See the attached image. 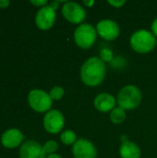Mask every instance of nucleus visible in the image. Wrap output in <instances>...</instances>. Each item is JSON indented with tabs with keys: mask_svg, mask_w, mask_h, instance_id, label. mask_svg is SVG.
Returning a JSON list of instances; mask_svg holds the SVG:
<instances>
[{
	"mask_svg": "<svg viewBox=\"0 0 157 158\" xmlns=\"http://www.w3.org/2000/svg\"><path fill=\"white\" fill-rule=\"evenodd\" d=\"M131 48L139 54H147L156 46V37L153 32L147 30H139L135 31L130 40Z\"/></svg>",
	"mask_w": 157,
	"mask_h": 158,
	"instance_id": "f03ea898",
	"label": "nucleus"
},
{
	"mask_svg": "<svg viewBox=\"0 0 157 158\" xmlns=\"http://www.w3.org/2000/svg\"><path fill=\"white\" fill-rule=\"evenodd\" d=\"M126 110L121 107H115L110 112V120L115 124H120L126 119Z\"/></svg>",
	"mask_w": 157,
	"mask_h": 158,
	"instance_id": "2eb2a0df",
	"label": "nucleus"
},
{
	"mask_svg": "<svg viewBox=\"0 0 157 158\" xmlns=\"http://www.w3.org/2000/svg\"><path fill=\"white\" fill-rule=\"evenodd\" d=\"M43 151L45 155H53L58 148V144L55 141H48L45 143V144L43 146Z\"/></svg>",
	"mask_w": 157,
	"mask_h": 158,
	"instance_id": "a211bd4d",
	"label": "nucleus"
},
{
	"mask_svg": "<svg viewBox=\"0 0 157 158\" xmlns=\"http://www.w3.org/2000/svg\"><path fill=\"white\" fill-rule=\"evenodd\" d=\"M119 155L121 158H140L141 150L134 143L125 141L119 148Z\"/></svg>",
	"mask_w": 157,
	"mask_h": 158,
	"instance_id": "4468645a",
	"label": "nucleus"
},
{
	"mask_svg": "<svg viewBox=\"0 0 157 158\" xmlns=\"http://www.w3.org/2000/svg\"><path fill=\"white\" fill-rule=\"evenodd\" d=\"M65 124L64 117L59 110L52 109L46 112L43 118V127L49 133L56 134L62 131Z\"/></svg>",
	"mask_w": 157,
	"mask_h": 158,
	"instance_id": "0eeeda50",
	"label": "nucleus"
},
{
	"mask_svg": "<svg viewBox=\"0 0 157 158\" xmlns=\"http://www.w3.org/2000/svg\"><path fill=\"white\" fill-rule=\"evenodd\" d=\"M31 3L34 6H45L46 4H47V1L46 0H31Z\"/></svg>",
	"mask_w": 157,
	"mask_h": 158,
	"instance_id": "412c9836",
	"label": "nucleus"
},
{
	"mask_svg": "<svg viewBox=\"0 0 157 158\" xmlns=\"http://www.w3.org/2000/svg\"><path fill=\"white\" fill-rule=\"evenodd\" d=\"M19 158H45V153L41 144L35 141L29 140L21 145Z\"/></svg>",
	"mask_w": 157,
	"mask_h": 158,
	"instance_id": "9b49d317",
	"label": "nucleus"
},
{
	"mask_svg": "<svg viewBox=\"0 0 157 158\" xmlns=\"http://www.w3.org/2000/svg\"><path fill=\"white\" fill-rule=\"evenodd\" d=\"M96 29L87 23L81 24L74 31V41L76 44L82 49L92 47L96 41Z\"/></svg>",
	"mask_w": 157,
	"mask_h": 158,
	"instance_id": "20e7f679",
	"label": "nucleus"
},
{
	"mask_svg": "<svg viewBox=\"0 0 157 158\" xmlns=\"http://www.w3.org/2000/svg\"><path fill=\"white\" fill-rule=\"evenodd\" d=\"M28 102L31 107L37 112H48L52 106V99L49 94L39 89L31 90L29 93Z\"/></svg>",
	"mask_w": 157,
	"mask_h": 158,
	"instance_id": "39448f33",
	"label": "nucleus"
},
{
	"mask_svg": "<svg viewBox=\"0 0 157 158\" xmlns=\"http://www.w3.org/2000/svg\"><path fill=\"white\" fill-rule=\"evenodd\" d=\"M9 5V1L7 0H0V8L6 7Z\"/></svg>",
	"mask_w": 157,
	"mask_h": 158,
	"instance_id": "5701e85b",
	"label": "nucleus"
},
{
	"mask_svg": "<svg viewBox=\"0 0 157 158\" xmlns=\"http://www.w3.org/2000/svg\"><path fill=\"white\" fill-rule=\"evenodd\" d=\"M62 14L72 24H81L86 19L85 9L75 2H66L62 6Z\"/></svg>",
	"mask_w": 157,
	"mask_h": 158,
	"instance_id": "423d86ee",
	"label": "nucleus"
},
{
	"mask_svg": "<svg viewBox=\"0 0 157 158\" xmlns=\"http://www.w3.org/2000/svg\"><path fill=\"white\" fill-rule=\"evenodd\" d=\"M49 95L52 100H55V101L60 100L64 95V89L60 86H55L51 89Z\"/></svg>",
	"mask_w": 157,
	"mask_h": 158,
	"instance_id": "f3484780",
	"label": "nucleus"
},
{
	"mask_svg": "<svg viewBox=\"0 0 157 158\" xmlns=\"http://www.w3.org/2000/svg\"><path fill=\"white\" fill-rule=\"evenodd\" d=\"M96 31L103 39L113 41L118 37L120 30L116 21L112 19H102L97 23Z\"/></svg>",
	"mask_w": 157,
	"mask_h": 158,
	"instance_id": "6e6552de",
	"label": "nucleus"
},
{
	"mask_svg": "<svg viewBox=\"0 0 157 158\" xmlns=\"http://www.w3.org/2000/svg\"><path fill=\"white\" fill-rule=\"evenodd\" d=\"M86 6H88V7H91V6H93V4H94V1H93V0H91V1H83L82 2Z\"/></svg>",
	"mask_w": 157,
	"mask_h": 158,
	"instance_id": "393cba45",
	"label": "nucleus"
},
{
	"mask_svg": "<svg viewBox=\"0 0 157 158\" xmlns=\"http://www.w3.org/2000/svg\"><path fill=\"white\" fill-rule=\"evenodd\" d=\"M106 68L105 62L96 56L88 58L81 69V81L91 87L97 86L102 83L105 79Z\"/></svg>",
	"mask_w": 157,
	"mask_h": 158,
	"instance_id": "f257e3e1",
	"label": "nucleus"
},
{
	"mask_svg": "<svg viewBox=\"0 0 157 158\" xmlns=\"http://www.w3.org/2000/svg\"><path fill=\"white\" fill-rule=\"evenodd\" d=\"M46 158H62L59 155H56V154H53V155H49Z\"/></svg>",
	"mask_w": 157,
	"mask_h": 158,
	"instance_id": "a878e982",
	"label": "nucleus"
},
{
	"mask_svg": "<svg viewBox=\"0 0 157 158\" xmlns=\"http://www.w3.org/2000/svg\"><path fill=\"white\" fill-rule=\"evenodd\" d=\"M108 4L111 5L114 7L118 8V7H121L122 6H124L126 4V1H124V0H112V1L109 0L108 1Z\"/></svg>",
	"mask_w": 157,
	"mask_h": 158,
	"instance_id": "aec40b11",
	"label": "nucleus"
},
{
	"mask_svg": "<svg viewBox=\"0 0 157 158\" xmlns=\"http://www.w3.org/2000/svg\"><path fill=\"white\" fill-rule=\"evenodd\" d=\"M23 140V135L20 131L17 129H10L5 131L2 135V144L6 148H15L19 145Z\"/></svg>",
	"mask_w": 157,
	"mask_h": 158,
	"instance_id": "ddd939ff",
	"label": "nucleus"
},
{
	"mask_svg": "<svg viewBox=\"0 0 157 158\" xmlns=\"http://www.w3.org/2000/svg\"><path fill=\"white\" fill-rule=\"evenodd\" d=\"M58 4H59V2L58 1H53V2H51V4L49 5L52 8H54L55 10L58 7Z\"/></svg>",
	"mask_w": 157,
	"mask_h": 158,
	"instance_id": "b1692460",
	"label": "nucleus"
},
{
	"mask_svg": "<svg viewBox=\"0 0 157 158\" xmlns=\"http://www.w3.org/2000/svg\"><path fill=\"white\" fill-rule=\"evenodd\" d=\"M116 103H117V100L114 98V96L107 93L99 94L98 95H96L93 101L94 107L98 111L103 112V113L111 112L115 108Z\"/></svg>",
	"mask_w": 157,
	"mask_h": 158,
	"instance_id": "f8f14e48",
	"label": "nucleus"
},
{
	"mask_svg": "<svg viewBox=\"0 0 157 158\" xmlns=\"http://www.w3.org/2000/svg\"><path fill=\"white\" fill-rule=\"evenodd\" d=\"M152 31H153V34L157 37V18L152 23Z\"/></svg>",
	"mask_w": 157,
	"mask_h": 158,
	"instance_id": "4be33fe9",
	"label": "nucleus"
},
{
	"mask_svg": "<svg viewBox=\"0 0 157 158\" xmlns=\"http://www.w3.org/2000/svg\"><path fill=\"white\" fill-rule=\"evenodd\" d=\"M74 158H96L97 151L93 143L86 139H79L72 147Z\"/></svg>",
	"mask_w": 157,
	"mask_h": 158,
	"instance_id": "1a4fd4ad",
	"label": "nucleus"
},
{
	"mask_svg": "<svg viewBox=\"0 0 157 158\" xmlns=\"http://www.w3.org/2000/svg\"><path fill=\"white\" fill-rule=\"evenodd\" d=\"M100 59L103 62H110L113 59V52L109 48H103L100 51Z\"/></svg>",
	"mask_w": 157,
	"mask_h": 158,
	"instance_id": "6ab92c4d",
	"label": "nucleus"
},
{
	"mask_svg": "<svg viewBox=\"0 0 157 158\" xmlns=\"http://www.w3.org/2000/svg\"><path fill=\"white\" fill-rule=\"evenodd\" d=\"M56 20V10L50 6L41 7L36 13L35 23L41 30H49L55 23Z\"/></svg>",
	"mask_w": 157,
	"mask_h": 158,
	"instance_id": "9d476101",
	"label": "nucleus"
},
{
	"mask_svg": "<svg viewBox=\"0 0 157 158\" xmlns=\"http://www.w3.org/2000/svg\"><path fill=\"white\" fill-rule=\"evenodd\" d=\"M142 98V93L137 86L126 85L119 91L117 102L124 110H131L140 106Z\"/></svg>",
	"mask_w": 157,
	"mask_h": 158,
	"instance_id": "7ed1b4c3",
	"label": "nucleus"
},
{
	"mask_svg": "<svg viewBox=\"0 0 157 158\" xmlns=\"http://www.w3.org/2000/svg\"><path fill=\"white\" fill-rule=\"evenodd\" d=\"M60 140L66 145L74 144L78 141L76 133L73 131H70V130H67V131H63L61 133V135H60Z\"/></svg>",
	"mask_w": 157,
	"mask_h": 158,
	"instance_id": "dca6fc26",
	"label": "nucleus"
}]
</instances>
